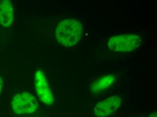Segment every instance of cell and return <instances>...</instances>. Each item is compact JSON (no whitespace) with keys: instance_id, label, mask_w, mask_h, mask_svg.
Instances as JSON below:
<instances>
[{"instance_id":"obj_1","label":"cell","mask_w":157,"mask_h":117,"mask_svg":"<svg viewBox=\"0 0 157 117\" xmlns=\"http://www.w3.org/2000/svg\"><path fill=\"white\" fill-rule=\"evenodd\" d=\"M80 22L74 19H66L60 22L55 30L57 41L63 46L71 47L80 40L82 34Z\"/></svg>"},{"instance_id":"obj_2","label":"cell","mask_w":157,"mask_h":117,"mask_svg":"<svg viewBox=\"0 0 157 117\" xmlns=\"http://www.w3.org/2000/svg\"><path fill=\"white\" fill-rule=\"evenodd\" d=\"M141 42V38L134 34L117 35L111 37L108 43L110 50L129 52L137 49Z\"/></svg>"},{"instance_id":"obj_3","label":"cell","mask_w":157,"mask_h":117,"mask_svg":"<svg viewBox=\"0 0 157 117\" xmlns=\"http://www.w3.org/2000/svg\"><path fill=\"white\" fill-rule=\"evenodd\" d=\"M11 107L13 112L17 115L30 114L38 109L39 103L32 94L23 92L14 97L11 102Z\"/></svg>"},{"instance_id":"obj_4","label":"cell","mask_w":157,"mask_h":117,"mask_svg":"<svg viewBox=\"0 0 157 117\" xmlns=\"http://www.w3.org/2000/svg\"><path fill=\"white\" fill-rule=\"evenodd\" d=\"M34 83L37 95L44 104L51 105L54 102L53 95L50 89L45 75L41 70L35 74Z\"/></svg>"},{"instance_id":"obj_5","label":"cell","mask_w":157,"mask_h":117,"mask_svg":"<svg viewBox=\"0 0 157 117\" xmlns=\"http://www.w3.org/2000/svg\"><path fill=\"white\" fill-rule=\"evenodd\" d=\"M120 98L114 96L99 102L95 106L94 115L98 117H105L114 113L121 104Z\"/></svg>"},{"instance_id":"obj_6","label":"cell","mask_w":157,"mask_h":117,"mask_svg":"<svg viewBox=\"0 0 157 117\" xmlns=\"http://www.w3.org/2000/svg\"><path fill=\"white\" fill-rule=\"evenodd\" d=\"M13 5L10 0H0V24L8 27L13 23Z\"/></svg>"},{"instance_id":"obj_7","label":"cell","mask_w":157,"mask_h":117,"mask_svg":"<svg viewBox=\"0 0 157 117\" xmlns=\"http://www.w3.org/2000/svg\"><path fill=\"white\" fill-rule=\"evenodd\" d=\"M115 81L113 76H102L95 79L90 86V90L93 92H99L104 91L113 85Z\"/></svg>"},{"instance_id":"obj_8","label":"cell","mask_w":157,"mask_h":117,"mask_svg":"<svg viewBox=\"0 0 157 117\" xmlns=\"http://www.w3.org/2000/svg\"><path fill=\"white\" fill-rule=\"evenodd\" d=\"M3 83V81L2 78L0 76V93H1Z\"/></svg>"}]
</instances>
